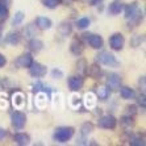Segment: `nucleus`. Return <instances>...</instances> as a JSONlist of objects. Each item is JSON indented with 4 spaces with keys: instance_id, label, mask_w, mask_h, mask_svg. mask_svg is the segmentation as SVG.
Here are the masks:
<instances>
[{
    "instance_id": "obj_13",
    "label": "nucleus",
    "mask_w": 146,
    "mask_h": 146,
    "mask_svg": "<svg viewBox=\"0 0 146 146\" xmlns=\"http://www.w3.org/2000/svg\"><path fill=\"white\" fill-rule=\"evenodd\" d=\"M83 50H84V45H83L82 40L74 38V40L71 41V44H70V51H71L74 55H78L79 57V55H82Z\"/></svg>"
},
{
    "instance_id": "obj_8",
    "label": "nucleus",
    "mask_w": 146,
    "mask_h": 146,
    "mask_svg": "<svg viewBox=\"0 0 146 146\" xmlns=\"http://www.w3.org/2000/svg\"><path fill=\"white\" fill-rule=\"evenodd\" d=\"M124 45H125V38L121 33H115L111 36L109 38V46L111 49L115 51H120L124 49Z\"/></svg>"
},
{
    "instance_id": "obj_19",
    "label": "nucleus",
    "mask_w": 146,
    "mask_h": 146,
    "mask_svg": "<svg viewBox=\"0 0 146 146\" xmlns=\"http://www.w3.org/2000/svg\"><path fill=\"white\" fill-rule=\"evenodd\" d=\"M28 48H29V50L33 51V53H38V51H41L42 49H44V42L41 40H38V38H31L29 40V42H28Z\"/></svg>"
},
{
    "instance_id": "obj_29",
    "label": "nucleus",
    "mask_w": 146,
    "mask_h": 146,
    "mask_svg": "<svg viewBox=\"0 0 146 146\" xmlns=\"http://www.w3.org/2000/svg\"><path fill=\"white\" fill-rule=\"evenodd\" d=\"M129 143L133 146H145V138L141 137L139 134L137 136H133L129 138Z\"/></svg>"
},
{
    "instance_id": "obj_3",
    "label": "nucleus",
    "mask_w": 146,
    "mask_h": 146,
    "mask_svg": "<svg viewBox=\"0 0 146 146\" xmlns=\"http://www.w3.org/2000/svg\"><path fill=\"white\" fill-rule=\"evenodd\" d=\"M96 62H98L99 65H104L107 67H119L120 66V62L116 59V57L112 54V53H109V51H100L98 55H96Z\"/></svg>"
},
{
    "instance_id": "obj_4",
    "label": "nucleus",
    "mask_w": 146,
    "mask_h": 146,
    "mask_svg": "<svg viewBox=\"0 0 146 146\" xmlns=\"http://www.w3.org/2000/svg\"><path fill=\"white\" fill-rule=\"evenodd\" d=\"M82 37H83V40H84L86 44H88L92 49L99 50V49H102L103 46H104V40H103V37L100 36V34L84 33V34H82Z\"/></svg>"
},
{
    "instance_id": "obj_21",
    "label": "nucleus",
    "mask_w": 146,
    "mask_h": 146,
    "mask_svg": "<svg viewBox=\"0 0 146 146\" xmlns=\"http://www.w3.org/2000/svg\"><path fill=\"white\" fill-rule=\"evenodd\" d=\"M12 104H13V107H16L17 109L23 108L25 104V96L23 95L20 91H16L13 95H12Z\"/></svg>"
},
{
    "instance_id": "obj_40",
    "label": "nucleus",
    "mask_w": 146,
    "mask_h": 146,
    "mask_svg": "<svg viewBox=\"0 0 146 146\" xmlns=\"http://www.w3.org/2000/svg\"><path fill=\"white\" fill-rule=\"evenodd\" d=\"M1 32H3V27H1V23H0V36H1Z\"/></svg>"
},
{
    "instance_id": "obj_16",
    "label": "nucleus",
    "mask_w": 146,
    "mask_h": 146,
    "mask_svg": "<svg viewBox=\"0 0 146 146\" xmlns=\"http://www.w3.org/2000/svg\"><path fill=\"white\" fill-rule=\"evenodd\" d=\"M120 125L122 126V129L126 130V132H130L133 128V125H134V117H132V116H128V115H124L120 119Z\"/></svg>"
},
{
    "instance_id": "obj_26",
    "label": "nucleus",
    "mask_w": 146,
    "mask_h": 146,
    "mask_svg": "<svg viewBox=\"0 0 146 146\" xmlns=\"http://www.w3.org/2000/svg\"><path fill=\"white\" fill-rule=\"evenodd\" d=\"M59 33H61V36H63V37H67L68 34L71 33L72 31V27L70 23H62L61 25H59Z\"/></svg>"
},
{
    "instance_id": "obj_36",
    "label": "nucleus",
    "mask_w": 146,
    "mask_h": 146,
    "mask_svg": "<svg viewBox=\"0 0 146 146\" xmlns=\"http://www.w3.org/2000/svg\"><path fill=\"white\" fill-rule=\"evenodd\" d=\"M51 78H54V79H61V78H63V72H62L59 68H54V70L51 71Z\"/></svg>"
},
{
    "instance_id": "obj_7",
    "label": "nucleus",
    "mask_w": 146,
    "mask_h": 146,
    "mask_svg": "<svg viewBox=\"0 0 146 146\" xmlns=\"http://www.w3.org/2000/svg\"><path fill=\"white\" fill-rule=\"evenodd\" d=\"M98 125H99V128H103V129L112 130L117 125V119L112 115H104L98 120Z\"/></svg>"
},
{
    "instance_id": "obj_17",
    "label": "nucleus",
    "mask_w": 146,
    "mask_h": 146,
    "mask_svg": "<svg viewBox=\"0 0 146 146\" xmlns=\"http://www.w3.org/2000/svg\"><path fill=\"white\" fill-rule=\"evenodd\" d=\"M119 90H120V95H121V98L124 100H132V99L136 98V91L130 88V87H128V86H122Z\"/></svg>"
},
{
    "instance_id": "obj_1",
    "label": "nucleus",
    "mask_w": 146,
    "mask_h": 146,
    "mask_svg": "<svg viewBox=\"0 0 146 146\" xmlns=\"http://www.w3.org/2000/svg\"><path fill=\"white\" fill-rule=\"evenodd\" d=\"M124 12H125V19L126 21L132 24L133 27H138L143 20V12L139 8L137 3H130L126 7H124Z\"/></svg>"
},
{
    "instance_id": "obj_12",
    "label": "nucleus",
    "mask_w": 146,
    "mask_h": 146,
    "mask_svg": "<svg viewBox=\"0 0 146 146\" xmlns=\"http://www.w3.org/2000/svg\"><path fill=\"white\" fill-rule=\"evenodd\" d=\"M95 95L99 100L106 102V100L109 99V96H111V90H109V87L107 84H102V86H99V87H96Z\"/></svg>"
},
{
    "instance_id": "obj_10",
    "label": "nucleus",
    "mask_w": 146,
    "mask_h": 146,
    "mask_svg": "<svg viewBox=\"0 0 146 146\" xmlns=\"http://www.w3.org/2000/svg\"><path fill=\"white\" fill-rule=\"evenodd\" d=\"M33 61L34 59H33L31 53H24V54H21L20 57H17V59L15 61V65H16L19 68H28L32 65Z\"/></svg>"
},
{
    "instance_id": "obj_20",
    "label": "nucleus",
    "mask_w": 146,
    "mask_h": 146,
    "mask_svg": "<svg viewBox=\"0 0 146 146\" xmlns=\"http://www.w3.org/2000/svg\"><path fill=\"white\" fill-rule=\"evenodd\" d=\"M21 41V36L19 32H11V33H8L7 36H5V40H4V42L8 45H12V46H15V45H19Z\"/></svg>"
},
{
    "instance_id": "obj_41",
    "label": "nucleus",
    "mask_w": 146,
    "mask_h": 146,
    "mask_svg": "<svg viewBox=\"0 0 146 146\" xmlns=\"http://www.w3.org/2000/svg\"><path fill=\"white\" fill-rule=\"evenodd\" d=\"M0 42H1V37H0Z\"/></svg>"
},
{
    "instance_id": "obj_38",
    "label": "nucleus",
    "mask_w": 146,
    "mask_h": 146,
    "mask_svg": "<svg viewBox=\"0 0 146 146\" xmlns=\"http://www.w3.org/2000/svg\"><path fill=\"white\" fill-rule=\"evenodd\" d=\"M5 137H7V130L4 128H0V141H4Z\"/></svg>"
},
{
    "instance_id": "obj_22",
    "label": "nucleus",
    "mask_w": 146,
    "mask_h": 146,
    "mask_svg": "<svg viewBox=\"0 0 146 146\" xmlns=\"http://www.w3.org/2000/svg\"><path fill=\"white\" fill-rule=\"evenodd\" d=\"M96 102H98V98H96L95 92H87L84 96V106L88 109L94 108L96 106Z\"/></svg>"
},
{
    "instance_id": "obj_15",
    "label": "nucleus",
    "mask_w": 146,
    "mask_h": 146,
    "mask_svg": "<svg viewBox=\"0 0 146 146\" xmlns=\"http://www.w3.org/2000/svg\"><path fill=\"white\" fill-rule=\"evenodd\" d=\"M86 75L91 76L92 79H99L102 76V67L98 63H92L91 66H87V72Z\"/></svg>"
},
{
    "instance_id": "obj_37",
    "label": "nucleus",
    "mask_w": 146,
    "mask_h": 146,
    "mask_svg": "<svg viewBox=\"0 0 146 146\" xmlns=\"http://www.w3.org/2000/svg\"><path fill=\"white\" fill-rule=\"evenodd\" d=\"M5 65H7V58L4 57L3 54H0V68L4 67Z\"/></svg>"
},
{
    "instance_id": "obj_35",
    "label": "nucleus",
    "mask_w": 146,
    "mask_h": 146,
    "mask_svg": "<svg viewBox=\"0 0 146 146\" xmlns=\"http://www.w3.org/2000/svg\"><path fill=\"white\" fill-rule=\"evenodd\" d=\"M137 113H138V109H137V106H129V107H126V113H125V115L134 117V116H136Z\"/></svg>"
},
{
    "instance_id": "obj_9",
    "label": "nucleus",
    "mask_w": 146,
    "mask_h": 146,
    "mask_svg": "<svg viewBox=\"0 0 146 146\" xmlns=\"http://www.w3.org/2000/svg\"><path fill=\"white\" fill-rule=\"evenodd\" d=\"M83 84H84V79H83L82 75H74V76H70L67 79V86H68V88H70V91H72V92L80 91Z\"/></svg>"
},
{
    "instance_id": "obj_30",
    "label": "nucleus",
    "mask_w": 146,
    "mask_h": 146,
    "mask_svg": "<svg viewBox=\"0 0 146 146\" xmlns=\"http://www.w3.org/2000/svg\"><path fill=\"white\" fill-rule=\"evenodd\" d=\"M90 24H91V21H90L88 17H82V19H79L76 21V28L83 31V29H87L90 27Z\"/></svg>"
},
{
    "instance_id": "obj_32",
    "label": "nucleus",
    "mask_w": 146,
    "mask_h": 146,
    "mask_svg": "<svg viewBox=\"0 0 146 146\" xmlns=\"http://www.w3.org/2000/svg\"><path fill=\"white\" fill-rule=\"evenodd\" d=\"M25 19V13L24 12H21V11H19V12H16L15 13V17H13V21H12V24L15 25V27H17V25H20L23 21H24Z\"/></svg>"
},
{
    "instance_id": "obj_34",
    "label": "nucleus",
    "mask_w": 146,
    "mask_h": 146,
    "mask_svg": "<svg viewBox=\"0 0 146 146\" xmlns=\"http://www.w3.org/2000/svg\"><path fill=\"white\" fill-rule=\"evenodd\" d=\"M80 103H82L80 98L76 95H72L71 99H70V106H71L72 108H78V107L80 106Z\"/></svg>"
},
{
    "instance_id": "obj_23",
    "label": "nucleus",
    "mask_w": 146,
    "mask_h": 146,
    "mask_svg": "<svg viewBox=\"0 0 146 146\" xmlns=\"http://www.w3.org/2000/svg\"><path fill=\"white\" fill-rule=\"evenodd\" d=\"M122 9H124V5H122V3H119V1H113V3L109 4L108 13L112 15V16H117V15H120L122 12Z\"/></svg>"
},
{
    "instance_id": "obj_5",
    "label": "nucleus",
    "mask_w": 146,
    "mask_h": 146,
    "mask_svg": "<svg viewBox=\"0 0 146 146\" xmlns=\"http://www.w3.org/2000/svg\"><path fill=\"white\" fill-rule=\"evenodd\" d=\"M28 71H29V75L33 78H44L45 75L48 74V67L40 63V62L33 61L32 65L28 67Z\"/></svg>"
},
{
    "instance_id": "obj_11",
    "label": "nucleus",
    "mask_w": 146,
    "mask_h": 146,
    "mask_svg": "<svg viewBox=\"0 0 146 146\" xmlns=\"http://www.w3.org/2000/svg\"><path fill=\"white\" fill-rule=\"evenodd\" d=\"M107 86L111 91H117L121 87V76L117 74H109L107 78Z\"/></svg>"
},
{
    "instance_id": "obj_33",
    "label": "nucleus",
    "mask_w": 146,
    "mask_h": 146,
    "mask_svg": "<svg viewBox=\"0 0 146 146\" xmlns=\"http://www.w3.org/2000/svg\"><path fill=\"white\" fill-rule=\"evenodd\" d=\"M137 104H138L139 107L142 109L146 108V96H145V92H142V94H139L138 98H137Z\"/></svg>"
},
{
    "instance_id": "obj_39",
    "label": "nucleus",
    "mask_w": 146,
    "mask_h": 146,
    "mask_svg": "<svg viewBox=\"0 0 146 146\" xmlns=\"http://www.w3.org/2000/svg\"><path fill=\"white\" fill-rule=\"evenodd\" d=\"M103 1L104 0H90V4L91 5H100V4H103Z\"/></svg>"
},
{
    "instance_id": "obj_14",
    "label": "nucleus",
    "mask_w": 146,
    "mask_h": 146,
    "mask_svg": "<svg viewBox=\"0 0 146 146\" xmlns=\"http://www.w3.org/2000/svg\"><path fill=\"white\" fill-rule=\"evenodd\" d=\"M53 25L51 20L49 17H45V16H38L36 19V27L40 29V31H49Z\"/></svg>"
},
{
    "instance_id": "obj_24",
    "label": "nucleus",
    "mask_w": 146,
    "mask_h": 146,
    "mask_svg": "<svg viewBox=\"0 0 146 146\" xmlns=\"http://www.w3.org/2000/svg\"><path fill=\"white\" fill-rule=\"evenodd\" d=\"M143 41H145V36L143 34H136V36H133L130 38V46L132 48H138V46H141L143 44Z\"/></svg>"
},
{
    "instance_id": "obj_25",
    "label": "nucleus",
    "mask_w": 146,
    "mask_h": 146,
    "mask_svg": "<svg viewBox=\"0 0 146 146\" xmlns=\"http://www.w3.org/2000/svg\"><path fill=\"white\" fill-rule=\"evenodd\" d=\"M9 16V9H8V5L3 1H0V23H4V21L8 19Z\"/></svg>"
},
{
    "instance_id": "obj_27",
    "label": "nucleus",
    "mask_w": 146,
    "mask_h": 146,
    "mask_svg": "<svg viewBox=\"0 0 146 146\" xmlns=\"http://www.w3.org/2000/svg\"><path fill=\"white\" fill-rule=\"evenodd\" d=\"M41 3H42V5L46 8H49V9H54V8L59 7L62 4V0H41Z\"/></svg>"
},
{
    "instance_id": "obj_31",
    "label": "nucleus",
    "mask_w": 146,
    "mask_h": 146,
    "mask_svg": "<svg viewBox=\"0 0 146 146\" xmlns=\"http://www.w3.org/2000/svg\"><path fill=\"white\" fill-rule=\"evenodd\" d=\"M87 62H86V59H79L78 63H76V70H78V72L80 75H86V72H87Z\"/></svg>"
},
{
    "instance_id": "obj_6",
    "label": "nucleus",
    "mask_w": 146,
    "mask_h": 146,
    "mask_svg": "<svg viewBox=\"0 0 146 146\" xmlns=\"http://www.w3.org/2000/svg\"><path fill=\"white\" fill-rule=\"evenodd\" d=\"M11 121H12V126L17 130H21L27 124V116L21 111H15L11 116Z\"/></svg>"
},
{
    "instance_id": "obj_28",
    "label": "nucleus",
    "mask_w": 146,
    "mask_h": 146,
    "mask_svg": "<svg viewBox=\"0 0 146 146\" xmlns=\"http://www.w3.org/2000/svg\"><path fill=\"white\" fill-rule=\"evenodd\" d=\"M92 132H94V124H92V122L87 121L80 126V134H83V136L87 137L90 133H92Z\"/></svg>"
},
{
    "instance_id": "obj_18",
    "label": "nucleus",
    "mask_w": 146,
    "mask_h": 146,
    "mask_svg": "<svg viewBox=\"0 0 146 146\" xmlns=\"http://www.w3.org/2000/svg\"><path fill=\"white\" fill-rule=\"evenodd\" d=\"M13 141L17 145L25 146V145H29V143H31V137H29V134H27V133H16L13 136Z\"/></svg>"
},
{
    "instance_id": "obj_2",
    "label": "nucleus",
    "mask_w": 146,
    "mask_h": 146,
    "mask_svg": "<svg viewBox=\"0 0 146 146\" xmlns=\"http://www.w3.org/2000/svg\"><path fill=\"white\" fill-rule=\"evenodd\" d=\"M74 133L75 129L72 126H59L57 128L53 134V138H54L55 142H59V143H66L67 141L74 137Z\"/></svg>"
}]
</instances>
